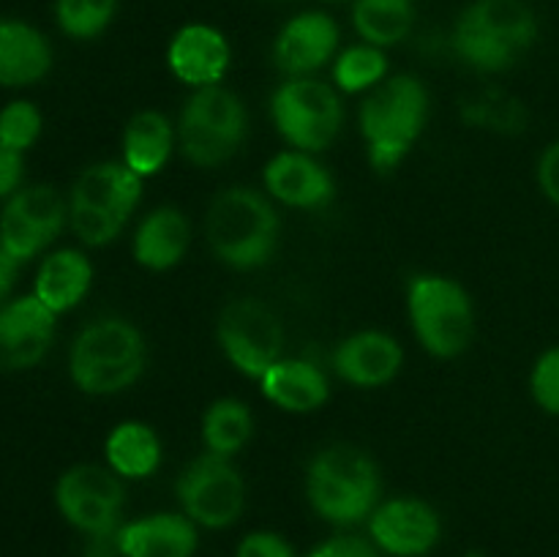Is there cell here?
<instances>
[{
	"label": "cell",
	"mask_w": 559,
	"mask_h": 557,
	"mask_svg": "<svg viewBox=\"0 0 559 557\" xmlns=\"http://www.w3.org/2000/svg\"><path fill=\"white\" fill-rule=\"evenodd\" d=\"M453 49H456L464 63L478 71H506L519 58L516 49L464 20H459L456 33H453Z\"/></svg>",
	"instance_id": "cell-29"
},
{
	"label": "cell",
	"mask_w": 559,
	"mask_h": 557,
	"mask_svg": "<svg viewBox=\"0 0 559 557\" xmlns=\"http://www.w3.org/2000/svg\"><path fill=\"white\" fill-rule=\"evenodd\" d=\"M91 282V260L76 249H58L44 257L36 273V284H33V295L55 315H63L85 298Z\"/></svg>",
	"instance_id": "cell-23"
},
{
	"label": "cell",
	"mask_w": 559,
	"mask_h": 557,
	"mask_svg": "<svg viewBox=\"0 0 559 557\" xmlns=\"http://www.w3.org/2000/svg\"><path fill=\"white\" fill-rule=\"evenodd\" d=\"M118 0H58L55 16L66 36L96 38L112 22Z\"/></svg>",
	"instance_id": "cell-31"
},
{
	"label": "cell",
	"mask_w": 559,
	"mask_h": 557,
	"mask_svg": "<svg viewBox=\"0 0 559 557\" xmlns=\"http://www.w3.org/2000/svg\"><path fill=\"white\" fill-rule=\"evenodd\" d=\"M167 63L169 71L194 91L218 85L229 69V44L216 27L186 25L169 42Z\"/></svg>",
	"instance_id": "cell-16"
},
{
	"label": "cell",
	"mask_w": 559,
	"mask_h": 557,
	"mask_svg": "<svg viewBox=\"0 0 559 557\" xmlns=\"http://www.w3.org/2000/svg\"><path fill=\"white\" fill-rule=\"evenodd\" d=\"M175 147V129L167 115L156 109H142L126 123L123 164L140 178L162 173Z\"/></svg>",
	"instance_id": "cell-24"
},
{
	"label": "cell",
	"mask_w": 559,
	"mask_h": 557,
	"mask_svg": "<svg viewBox=\"0 0 559 557\" xmlns=\"http://www.w3.org/2000/svg\"><path fill=\"white\" fill-rule=\"evenodd\" d=\"M388 74V60L380 47L371 44H360V47H349L347 52L338 55L336 66H333V80L344 93H360L371 91L380 85Z\"/></svg>",
	"instance_id": "cell-30"
},
{
	"label": "cell",
	"mask_w": 559,
	"mask_h": 557,
	"mask_svg": "<svg viewBox=\"0 0 559 557\" xmlns=\"http://www.w3.org/2000/svg\"><path fill=\"white\" fill-rule=\"evenodd\" d=\"M55 315L36 295L5 300L0 306V371L33 369L49 353L55 339Z\"/></svg>",
	"instance_id": "cell-12"
},
{
	"label": "cell",
	"mask_w": 559,
	"mask_h": 557,
	"mask_svg": "<svg viewBox=\"0 0 559 557\" xmlns=\"http://www.w3.org/2000/svg\"><path fill=\"white\" fill-rule=\"evenodd\" d=\"M235 557H295V549L278 533L257 530L240 541Z\"/></svg>",
	"instance_id": "cell-35"
},
{
	"label": "cell",
	"mask_w": 559,
	"mask_h": 557,
	"mask_svg": "<svg viewBox=\"0 0 559 557\" xmlns=\"http://www.w3.org/2000/svg\"><path fill=\"white\" fill-rule=\"evenodd\" d=\"M530 391L540 410L559 415V347L546 349L533 366L530 375Z\"/></svg>",
	"instance_id": "cell-34"
},
{
	"label": "cell",
	"mask_w": 559,
	"mask_h": 557,
	"mask_svg": "<svg viewBox=\"0 0 559 557\" xmlns=\"http://www.w3.org/2000/svg\"><path fill=\"white\" fill-rule=\"evenodd\" d=\"M429 120V93L418 76L399 74L371 87L360 104V134L374 169L391 173L413 151Z\"/></svg>",
	"instance_id": "cell-3"
},
{
	"label": "cell",
	"mask_w": 559,
	"mask_h": 557,
	"mask_svg": "<svg viewBox=\"0 0 559 557\" xmlns=\"http://www.w3.org/2000/svg\"><path fill=\"white\" fill-rule=\"evenodd\" d=\"M16 276H20V262L0 249V306H3L5 300L11 298V293H14Z\"/></svg>",
	"instance_id": "cell-39"
},
{
	"label": "cell",
	"mask_w": 559,
	"mask_h": 557,
	"mask_svg": "<svg viewBox=\"0 0 559 557\" xmlns=\"http://www.w3.org/2000/svg\"><path fill=\"white\" fill-rule=\"evenodd\" d=\"M336 47V22L320 11H306L282 27L273 44V60L289 76H309L333 58Z\"/></svg>",
	"instance_id": "cell-14"
},
{
	"label": "cell",
	"mask_w": 559,
	"mask_h": 557,
	"mask_svg": "<svg viewBox=\"0 0 559 557\" xmlns=\"http://www.w3.org/2000/svg\"><path fill=\"white\" fill-rule=\"evenodd\" d=\"M183 513L200 528L224 530L238 522L246 506V484L229 457L205 451L178 478Z\"/></svg>",
	"instance_id": "cell-8"
},
{
	"label": "cell",
	"mask_w": 559,
	"mask_h": 557,
	"mask_svg": "<svg viewBox=\"0 0 559 557\" xmlns=\"http://www.w3.org/2000/svg\"><path fill=\"white\" fill-rule=\"evenodd\" d=\"M464 22L491 33L516 52H524L538 36V22L522 0H475L462 14Z\"/></svg>",
	"instance_id": "cell-26"
},
{
	"label": "cell",
	"mask_w": 559,
	"mask_h": 557,
	"mask_svg": "<svg viewBox=\"0 0 559 557\" xmlns=\"http://www.w3.org/2000/svg\"><path fill=\"white\" fill-rule=\"evenodd\" d=\"M467 557H484V555H480V552H469Z\"/></svg>",
	"instance_id": "cell-41"
},
{
	"label": "cell",
	"mask_w": 559,
	"mask_h": 557,
	"mask_svg": "<svg viewBox=\"0 0 559 557\" xmlns=\"http://www.w3.org/2000/svg\"><path fill=\"white\" fill-rule=\"evenodd\" d=\"M224 355L238 371L260 380L284 349V328L276 311L257 298H240L224 306L216 322Z\"/></svg>",
	"instance_id": "cell-9"
},
{
	"label": "cell",
	"mask_w": 559,
	"mask_h": 557,
	"mask_svg": "<svg viewBox=\"0 0 559 557\" xmlns=\"http://www.w3.org/2000/svg\"><path fill=\"white\" fill-rule=\"evenodd\" d=\"M82 557H123L118 546V533L109 535H91L85 546V555Z\"/></svg>",
	"instance_id": "cell-40"
},
{
	"label": "cell",
	"mask_w": 559,
	"mask_h": 557,
	"mask_svg": "<svg viewBox=\"0 0 559 557\" xmlns=\"http://www.w3.org/2000/svg\"><path fill=\"white\" fill-rule=\"evenodd\" d=\"M409 320L426 353L456 358L475 339V306L456 278L424 273L409 282Z\"/></svg>",
	"instance_id": "cell-5"
},
{
	"label": "cell",
	"mask_w": 559,
	"mask_h": 557,
	"mask_svg": "<svg viewBox=\"0 0 559 557\" xmlns=\"http://www.w3.org/2000/svg\"><path fill=\"white\" fill-rule=\"evenodd\" d=\"M197 544V524L186 513H153L118 530L123 557H194Z\"/></svg>",
	"instance_id": "cell-19"
},
{
	"label": "cell",
	"mask_w": 559,
	"mask_h": 557,
	"mask_svg": "<svg viewBox=\"0 0 559 557\" xmlns=\"http://www.w3.org/2000/svg\"><path fill=\"white\" fill-rule=\"evenodd\" d=\"M254 435V415L238 399H218L202 418V440L211 453L233 459Z\"/></svg>",
	"instance_id": "cell-28"
},
{
	"label": "cell",
	"mask_w": 559,
	"mask_h": 557,
	"mask_svg": "<svg viewBox=\"0 0 559 557\" xmlns=\"http://www.w3.org/2000/svg\"><path fill=\"white\" fill-rule=\"evenodd\" d=\"M142 178L123 162L91 164L74 180L69 194V205L91 208V211L109 213V216L129 222L134 208L140 205Z\"/></svg>",
	"instance_id": "cell-17"
},
{
	"label": "cell",
	"mask_w": 559,
	"mask_h": 557,
	"mask_svg": "<svg viewBox=\"0 0 559 557\" xmlns=\"http://www.w3.org/2000/svg\"><path fill=\"white\" fill-rule=\"evenodd\" d=\"M41 129L44 118L33 102L16 98V102H9L0 109V145L11 147V151H31L38 137H41Z\"/></svg>",
	"instance_id": "cell-32"
},
{
	"label": "cell",
	"mask_w": 559,
	"mask_h": 557,
	"mask_svg": "<svg viewBox=\"0 0 559 557\" xmlns=\"http://www.w3.org/2000/svg\"><path fill=\"white\" fill-rule=\"evenodd\" d=\"M306 557H380V549L374 541L358 538V535H336L311 549Z\"/></svg>",
	"instance_id": "cell-36"
},
{
	"label": "cell",
	"mask_w": 559,
	"mask_h": 557,
	"mask_svg": "<svg viewBox=\"0 0 559 557\" xmlns=\"http://www.w3.org/2000/svg\"><path fill=\"white\" fill-rule=\"evenodd\" d=\"M369 533L380 552L393 557H424L440 541V517L418 497H396L371 511Z\"/></svg>",
	"instance_id": "cell-13"
},
{
	"label": "cell",
	"mask_w": 559,
	"mask_h": 557,
	"mask_svg": "<svg viewBox=\"0 0 559 557\" xmlns=\"http://www.w3.org/2000/svg\"><path fill=\"white\" fill-rule=\"evenodd\" d=\"M147 344L123 317H102L76 333L69 353V375L82 393L112 396L142 377Z\"/></svg>",
	"instance_id": "cell-1"
},
{
	"label": "cell",
	"mask_w": 559,
	"mask_h": 557,
	"mask_svg": "<svg viewBox=\"0 0 559 557\" xmlns=\"http://www.w3.org/2000/svg\"><path fill=\"white\" fill-rule=\"evenodd\" d=\"M306 497L322 519L358 524L371 517L380 497V470L374 459L355 446H328L311 459Z\"/></svg>",
	"instance_id": "cell-4"
},
{
	"label": "cell",
	"mask_w": 559,
	"mask_h": 557,
	"mask_svg": "<svg viewBox=\"0 0 559 557\" xmlns=\"http://www.w3.org/2000/svg\"><path fill=\"white\" fill-rule=\"evenodd\" d=\"M538 186L559 208V142H551L538 162Z\"/></svg>",
	"instance_id": "cell-38"
},
{
	"label": "cell",
	"mask_w": 559,
	"mask_h": 557,
	"mask_svg": "<svg viewBox=\"0 0 559 557\" xmlns=\"http://www.w3.org/2000/svg\"><path fill=\"white\" fill-rule=\"evenodd\" d=\"M249 134L243 102L222 85L197 87L183 104L178 120L180 151L197 167L229 162Z\"/></svg>",
	"instance_id": "cell-6"
},
{
	"label": "cell",
	"mask_w": 559,
	"mask_h": 557,
	"mask_svg": "<svg viewBox=\"0 0 559 557\" xmlns=\"http://www.w3.org/2000/svg\"><path fill=\"white\" fill-rule=\"evenodd\" d=\"M355 31L371 47H393L413 31V0H358L353 11Z\"/></svg>",
	"instance_id": "cell-27"
},
{
	"label": "cell",
	"mask_w": 559,
	"mask_h": 557,
	"mask_svg": "<svg viewBox=\"0 0 559 557\" xmlns=\"http://www.w3.org/2000/svg\"><path fill=\"white\" fill-rule=\"evenodd\" d=\"M262 393L287 413H314L331 396L325 371L311 360L278 358L260 377Z\"/></svg>",
	"instance_id": "cell-21"
},
{
	"label": "cell",
	"mask_w": 559,
	"mask_h": 557,
	"mask_svg": "<svg viewBox=\"0 0 559 557\" xmlns=\"http://www.w3.org/2000/svg\"><path fill=\"white\" fill-rule=\"evenodd\" d=\"M55 502L71 528L91 535H109L120 530V511L126 489L120 475L98 464H74L55 484Z\"/></svg>",
	"instance_id": "cell-11"
},
{
	"label": "cell",
	"mask_w": 559,
	"mask_h": 557,
	"mask_svg": "<svg viewBox=\"0 0 559 557\" xmlns=\"http://www.w3.org/2000/svg\"><path fill=\"white\" fill-rule=\"evenodd\" d=\"M22 175H25L22 153L0 145V200H9L14 191L22 189Z\"/></svg>",
	"instance_id": "cell-37"
},
{
	"label": "cell",
	"mask_w": 559,
	"mask_h": 557,
	"mask_svg": "<svg viewBox=\"0 0 559 557\" xmlns=\"http://www.w3.org/2000/svg\"><path fill=\"white\" fill-rule=\"evenodd\" d=\"M52 69L47 36L22 20H0V85L27 87Z\"/></svg>",
	"instance_id": "cell-20"
},
{
	"label": "cell",
	"mask_w": 559,
	"mask_h": 557,
	"mask_svg": "<svg viewBox=\"0 0 559 557\" xmlns=\"http://www.w3.org/2000/svg\"><path fill=\"white\" fill-rule=\"evenodd\" d=\"M69 224L74 229L76 238L85 246H107L112 244L126 227V222L109 216V213L91 211V208H74L69 205Z\"/></svg>",
	"instance_id": "cell-33"
},
{
	"label": "cell",
	"mask_w": 559,
	"mask_h": 557,
	"mask_svg": "<svg viewBox=\"0 0 559 557\" xmlns=\"http://www.w3.org/2000/svg\"><path fill=\"white\" fill-rule=\"evenodd\" d=\"M66 222L69 202L55 186H22L0 211V249L22 265L41 254L63 233Z\"/></svg>",
	"instance_id": "cell-10"
},
{
	"label": "cell",
	"mask_w": 559,
	"mask_h": 557,
	"mask_svg": "<svg viewBox=\"0 0 559 557\" xmlns=\"http://www.w3.org/2000/svg\"><path fill=\"white\" fill-rule=\"evenodd\" d=\"M109 470L120 478H147L162 464V442L158 435L142 420H123L109 431L104 442Z\"/></svg>",
	"instance_id": "cell-25"
},
{
	"label": "cell",
	"mask_w": 559,
	"mask_h": 557,
	"mask_svg": "<svg viewBox=\"0 0 559 557\" xmlns=\"http://www.w3.org/2000/svg\"><path fill=\"white\" fill-rule=\"evenodd\" d=\"M404 349L382 331H360L338 342L333 369L344 382L358 388L388 386L402 371Z\"/></svg>",
	"instance_id": "cell-15"
},
{
	"label": "cell",
	"mask_w": 559,
	"mask_h": 557,
	"mask_svg": "<svg viewBox=\"0 0 559 557\" xmlns=\"http://www.w3.org/2000/svg\"><path fill=\"white\" fill-rule=\"evenodd\" d=\"M205 233L218 262L238 271H251L278 249V213L260 191L233 186L213 197L207 208Z\"/></svg>",
	"instance_id": "cell-2"
},
{
	"label": "cell",
	"mask_w": 559,
	"mask_h": 557,
	"mask_svg": "<svg viewBox=\"0 0 559 557\" xmlns=\"http://www.w3.org/2000/svg\"><path fill=\"white\" fill-rule=\"evenodd\" d=\"M191 244V224L183 211L162 205L147 213L134 235V257L147 271H167L186 257Z\"/></svg>",
	"instance_id": "cell-22"
},
{
	"label": "cell",
	"mask_w": 559,
	"mask_h": 557,
	"mask_svg": "<svg viewBox=\"0 0 559 557\" xmlns=\"http://www.w3.org/2000/svg\"><path fill=\"white\" fill-rule=\"evenodd\" d=\"M265 189L289 208H322L336 194L331 173L304 151H284L265 167Z\"/></svg>",
	"instance_id": "cell-18"
},
{
	"label": "cell",
	"mask_w": 559,
	"mask_h": 557,
	"mask_svg": "<svg viewBox=\"0 0 559 557\" xmlns=\"http://www.w3.org/2000/svg\"><path fill=\"white\" fill-rule=\"evenodd\" d=\"M278 134L304 153L325 151L342 129L344 109L336 91L314 76H293L284 82L271 102Z\"/></svg>",
	"instance_id": "cell-7"
}]
</instances>
